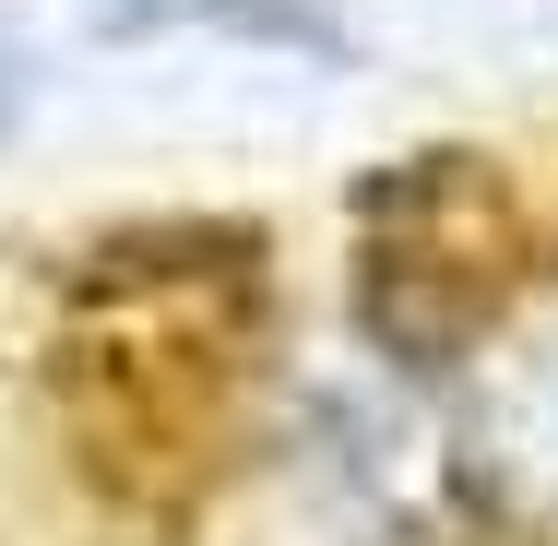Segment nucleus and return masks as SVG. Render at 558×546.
Wrapping results in <instances>:
<instances>
[{
  "mask_svg": "<svg viewBox=\"0 0 558 546\" xmlns=\"http://www.w3.org/2000/svg\"><path fill=\"white\" fill-rule=\"evenodd\" d=\"M0 108H12V60H0Z\"/></svg>",
  "mask_w": 558,
  "mask_h": 546,
  "instance_id": "nucleus-2",
  "label": "nucleus"
},
{
  "mask_svg": "<svg viewBox=\"0 0 558 546\" xmlns=\"http://www.w3.org/2000/svg\"><path fill=\"white\" fill-rule=\"evenodd\" d=\"M143 12H215V24H250V36H310V12H286V0H143Z\"/></svg>",
  "mask_w": 558,
  "mask_h": 546,
  "instance_id": "nucleus-1",
  "label": "nucleus"
}]
</instances>
